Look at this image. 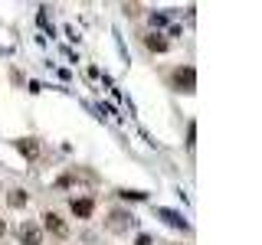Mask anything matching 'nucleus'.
<instances>
[{
  "label": "nucleus",
  "mask_w": 262,
  "mask_h": 245,
  "mask_svg": "<svg viewBox=\"0 0 262 245\" xmlns=\"http://www.w3.org/2000/svg\"><path fill=\"white\" fill-rule=\"evenodd\" d=\"M102 229L115 239H128L131 232L138 229V216L131 206H121V203H115V206L105 209V219H102Z\"/></svg>",
  "instance_id": "nucleus-1"
},
{
  "label": "nucleus",
  "mask_w": 262,
  "mask_h": 245,
  "mask_svg": "<svg viewBox=\"0 0 262 245\" xmlns=\"http://www.w3.org/2000/svg\"><path fill=\"white\" fill-rule=\"evenodd\" d=\"M161 82H164V88H170L174 95H193L196 92V69L190 62L170 65V69L161 72Z\"/></svg>",
  "instance_id": "nucleus-2"
},
{
  "label": "nucleus",
  "mask_w": 262,
  "mask_h": 245,
  "mask_svg": "<svg viewBox=\"0 0 262 245\" xmlns=\"http://www.w3.org/2000/svg\"><path fill=\"white\" fill-rule=\"evenodd\" d=\"M36 223H39V229H43V235L53 239V242H69L72 239V223L62 216L59 209H43Z\"/></svg>",
  "instance_id": "nucleus-3"
},
{
  "label": "nucleus",
  "mask_w": 262,
  "mask_h": 245,
  "mask_svg": "<svg viewBox=\"0 0 262 245\" xmlns=\"http://www.w3.org/2000/svg\"><path fill=\"white\" fill-rule=\"evenodd\" d=\"M66 209H69V219H79V223H92L98 212V200L92 193H76L66 200Z\"/></svg>",
  "instance_id": "nucleus-4"
},
{
  "label": "nucleus",
  "mask_w": 262,
  "mask_h": 245,
  "mask_svg": "<svg viewBox=\"0 0 262 245\" xmlns=\"http://www.w3.org/2000/svg\"><path fill=\"white\" fill-rule=\"evenodd\" d=\"M10 144H13V151L20 154V157L27 160V163H39V160H43V154H46V144L39 141L36 134H27V137H13Z\"/></svg>",
  "instance_id": "nucleus-5"
},
{
  "label": "nucleus",
  "mask_w": 262,
  "mask_h": 245,
  "mask_svg": "<svg viewBox=\"0 0 262 245\" xmlns=\"http://www.w3.org/2000/svg\"><path fill=\"white\" fill-rule=\"evenodd\" d=\"M13 239H16V245H46V235L36 219H20L13 229Z\"/></svg>",
  "instance_id": "nucleus-6"
},
{
  "label": "nucleus",
  "mask_w": 262,
  "mask_h": 245,
  "mask_svg": "<svg viewBox=\"0 0 262 245\" xmlns=\"http://www.w3.org/2000/svg\"><path fill=\"white\" fill-rule=\"evenodd\" d=\"M141 43H144V49H147L151 56H164V53H170V49H174V43L167 39V33H161V30L141 33Z\"/></svg>",
  "instance_id": "nucleus-7"
},
{
  "label": "nucleus",
  "mask_w": 262,
  "mask_h": 245,
  "mask_svg": "<svg viewBox=\"0 0 262 245\" xmlns=\"http://www.w3.org/2000/svg\"><path fill=\"white\" fill-rule=\"evenodd\" d=\"M4 200H7V209H13V212H23V209L30 206V200H33V196H30V190H27V186H10V190L4 193Z\"/></svg>",
  "instance_id": "nucleus-8"
},
{
  "label": "nucleus",
  "mask_w": 262,
  "mask_h": 245,
  "mask_svg": "<svg viewBox=\"0 0 262 245\" xmlns=\"http://www.w3.org/2000/svg\"><path fill=\"white\" fill-rule=\"evenodd\" d=\"M115 196L125 200V203H147V200H151V193H147V190H128V186H118Z\"/></svg>",
  "instance_id": "nucleus-9"
},
{
  "label": "nucleus",
  "mask_w": 262,
  "mask_h": 245,
  "mask_svg": "<svg viewBox=\"0 0 262 245\" xmlns=\"http://www.w3.org/2000/svg\"><path fill=\"white\" fill-rule=\"evenodd\" d=\"M158 216H164L170 226H177V229H184V232H190V226H187V219L180 216V212H170V209H158Z\"/></svg>",
  "instance_id": "nucleus-10"
},
{
  "label": "nucleus",
  "mask_w": 262,
  "mask_h": 245,
  "mask_svg": "<svg viewBox=\"0 0 262 245\" xmlns=\"http://www.w3.org/2000/svg\"><path fill=\"white\" fill-rule=\"evenodd\" d=\"M135 245H154V235L151 232H138L135 235Z\"/></svg>",
  "instance_id": "nucleus-11"
},
{
  "label": "nucleus",
  "mask_w": 262,
  "mask_h": 245,
  "mask_svg": "<svg viewBox=\"0 0 262 245\" xmlns=\"http://www.w3.org/2000/svg\"><path fill=\"white\" fill-rule=\"evenodd\" d=\"M7 232H10V223H7V216H4V212H0V242L7 239Z\"/></svg>",
  "instance_id": "nucleus-12"
},
{
  "label": "nucleus",
  "mask_w": 262,
  "mask_h": 245,
  "mask_svg": "<svg viewBox=\"0 0 262 245\" xmlns=\"http://www.w3.org/2000/svg\"><path fill=\"white\" fill-rule=\"evenodd\" d=\"M170 245H190V242H170Z\"/></svg>",
  "instance_id": "nucleus-13"
}]
</instances>
